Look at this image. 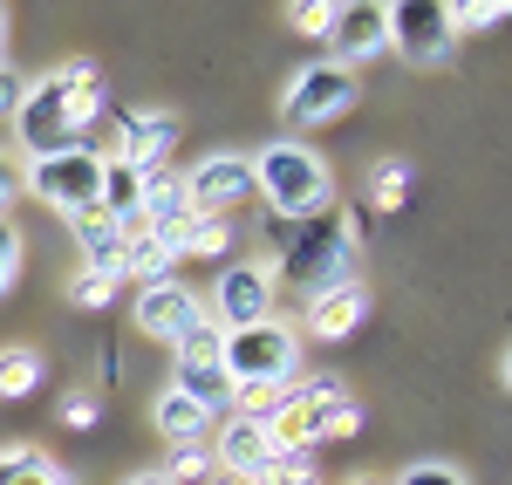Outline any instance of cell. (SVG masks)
Wrapping results in <instances>:
<instances>
[{"mask_svg": "<svg viewBox=\"0 0 512 485\" xmlns=\"http://www.w3.org/2000/svg\"><path fill=\"white\" fill-rule=\"evenodd\" d=\"M110 117V82L89 55H69L62 69L21 82V103H14V137L28 164L55 158V151H82V137Z\"/></svg>", "mask_w": 512, "mask_h": 485, "instance_id": "6da1fadb", "label": "cell"}, {"mask_svg": "<svg viewBox=\"0 0 512 485\" xmlns=\"http://www.w3.org/2000/svg\"><path fill=\"white\" fill-rule=\"evenodd\" d=\"M342 281H355V219L349 212H321V219L287 226L274 287H294L301 301H315V294H328Z\"/></svg>", "mask_w": 512, "mask_h": 485, "instance_id": "7a4b0ae2", "label": "cell"}, {"mask_svg": "<svg viewBox=\"0 0 512 485\" xmlns=\"http://www.w3.org/2000/svg\"><path fill=\"white\" fill-rule=\"evenodd\" d=\"M219 369H226L233 397L239 390L280 397V390H294V376H301V328L280 322V315H267V322H253V328H226Z\"/></svg>", "mask_w": 512, "mask_h": 485, "instance_id": "3957f363", "label": "cell"}, {"mask_svg": "<svg viewBox=\"0 0 512 485\" xmlns=\"http://www.w3.org/2000/svg\"><path fill=\"white\" fill-rule=\"evenodd\" d=\"M253 185L280 226H301V219H321L335 212V171L308 151V144H267L253 158Z\"/></svg>", "mask_w": 512, "mask_h": 485, "instance_id": "277c9868", "label": "cell"}, {"mask_svg": "<svg viewBox=\"0 0 512 485\" xmlns=\"http://www.w3.org/2000/svg\"><path fill=\"white\" fill-rule=\"evenodd\" d=\"M28 192H35L48 212L76 219L89 205L103 199V151L82 144V151H55V158H35L28 164Z\"/></svg>", "mask_w": 512, "mask_h": 485, "instance_id": "5b68a950", "label": "cell"}, {"mask_svg": "<svg viewBox=\"0 0 512 485\" xmlns=\"http://www.w3.org/2000/svg\"><path fill=\"white\" fill-rule=\"evenodd\" d=\"M355 96H362V82L321 55V62H308V69H294V76H287L280 117L294 123V130H315V123H335V117H342V110L355 103Z\"/></svg>", "mask_w": 512, "mask_h": 485, "instance_id": "8992f818", "label": "cell"}, {"mask_svg": "<svg viewBox=\"0 0 512 485\" xmlns=\"http://www.w3.org/2000/svg\"><path fill=\"white\" fill-rule=\"evenodd\" d=\"M246 199H260V185H253V158H239V151H219L185 171V205L198 219H233Z\"/></svg>", "mask_w": 512, "mask_h": 485, "instance_id": "52a82bcc", "label": "cell"}, {"mask_svg": "<svg viewBox=\"0 0 512 485\" xmlns=\"http://www.w3.org/2000/svg\"><path fill=\"white\" fill-rule=\"evenodd\" d=\"M390 48L403 62H417V69H437V62H451V14H444V0H396L390 7Z\"/></svg>", "mask_w": 512, "mask_h": 485, "instance_id": "ba28073f", "label": "cell"}, {"mask_svg": "<svg viewBox=\"0 0 512 485\" xmlns=\"http://www.w3.org/2000/svg\"><path fill=\"white\" fill-rule=\"evenodd\" d=\"M130 322H137V335H151V342H164V349H178V335H192V328L205 322V301L171 274V281H151V287L130 294Z\"/></svg>", "mask_w": 512, "mask_h": 485, "instance_id": "9c48e42d", "label": "cell"}, {"mask_svg": "<svg viewBox=\"0 0 512 485\" xmlns=\"http://www.w3.org/2000/svg\"><path fill=\"white\" fill-rule=\"evenodd\" d=\"M328 62L335 69H362V62H376V55H390V7H376V0H349V7H335V21H328Z\"/></svg>", "mask_w": 512, "mask_h": 485, "instance_id": "30bf717a", "label": "cell"}, {"mask_svg": "<svg viewBox=\"0 0 512 485\" xmlns=\"http://www.w3.org/2000/svg\"><path fill=\"white\" fill-rule=\"evenodd\" d=\"M171 144H178V117H164V110H117L110 103V151L103 158L130 164V171H158L171 158Z\"/></svg>", "mask_w": 512, "mask_h": 485, "instance_id": "8fae6325", "label": "cell"}, {"mask_svg": "<svg viewBox=\"0 0 512 485\" xmlns=\"http://www.w3.org/2000/svg\"><path fill=\"white\" fill-rule=\"evenodd\" d=\"M274 267H253V260H233L226 274H219V287H212V322L219 328H253V322H267L274 315Z\"/></svg>", "mask_w": 512, "mask_h": 485, "instance_id": "7c38bea8", "label": "cell"}, {"mask_svg": "<svg viewBox=\"0 0 512 485\" xmlns=\"http://www.w3.org/2000/svg\"><path fill=\"white\" fill-rule=\"evenodd\" d=\"M274 458V445H267V424L260 417H239V410H226V424H219V438H212V472H233V479L253 485V472Z\"/></svg>", "mask_w": 512, "mask_h": 485, "instance_id": "4fadbf2b", "label": "cell"}, {"mask_svg": "<svg viewBox=\"0 0 512 485\" xmlns=\"http://www.w3.org/2000/svg\"><path fill=\"white\" fill-rule=\"evenodd\" d=\"M185 219H192V205H185V178H178L171 164L144 171V192H137V226H144V233H158V240H171Z\"/></svg>", "mask_w": 512, "mask_h": 485, "instance_id": "5bb4252c", "label": "cell"}, {"mask_svg": "<svg viewBox=\"0 0 512 485\" xmlns=\"http://www.w3.org/2000/svg\"><path fill=\"white\" fill-rule=\"evenodd\" d=\"M308 335H321V342H342V335H355V328L369 322V287L362 281H342V287H328V294H315L308 301Z\"/></svg>", "mask_w": 512, "mask_h": 485, "instance_id": "9a60e30c", "label": "cell"}, {"mask_svg": "<svg viewBox=\"0 0 512 485\" xmlns=\"http://www.w3.org/2000/svg\"><path fill=\"white\" fill-rule=\"evenodd\" d=\"M69 233H76L82 267H89V274H110V281H123V226L103 212V205L76 212V219H69Z\"/></svg>", "mask_w": 512, "mask_h": 485, "instance_id": "2e32d148", "label": "cell"}, {"mask_svg": "<svg viewBox=\"0 0 512 485\" xmlns=\"http://www.w3.org/2000/svg\"><path fill=\"white\" fill-rule=\"evenodd\" d=\"M151 424H158V438H171V445H205V438H212V417H205L185 390H158Z\"/></svg>", "mask_w": 512, "mask_h": 485, "instance_id": "e0dca14e", "label": "cell"}, {"mask_svg": "<svg viewBox=\"0 0 512 485\" xmlns=\"http://www.w3.org/2000/svg\"><path fill=\"white\" fill-rule=\"evenodd\" d=\"M171 267H178V253H171V240H158V233H144V226H130V233H123V274H137V287L171 281Z\"/></svg>", "mask_w": 512, "mask_h": 485, "instance_id": "ac0fdd59", "label": "cell"}, {"mask_svg": "<svg viewBox=\"0 0 512 485\" xmlns=\"http://www.w3.org/2000/svg\"><path fill=\"white\" fill-rule=\"evenodd\" d=\"M0 485H76L41 445H0Z\"/></svg>", "mask_w": 512, "mask_h": 485, "instance_id": "d6986e66", "label": "cell"}, {"mask_svg": "<svg viewBox=\"0 0 512 485\" xmlns=\"http://www.w3.org/2000/svg\"><path fill=\"white\" fill-rule=\"evenodd\" d=\"M171 253L178 260H226L233 253V219H185L178 233H171Z\"/></svg>", "mask_w": 512, "mask_h": 485, "instance_id": "ffe728a7", "label": "cell"}, {"mask_svg": "<svg viewBox=\"0 0 512 485\" xmlns=\"http://www.w3.org/2000/svg\"><path fill=\"white\" fill-rule=\"evenodd\" d=\"M171 390H185V397H192L205 417H226V410H233V383H226V369H219V363H198V369L178 363Z\"/></svg>", "mask_w": 512, "mask_h": 485, "instance_id": "44dd1931", "label": "cell"}, {"mask_svg": "<svg viewBox=\"0 0 512 485\" xmlns=\"http://www.w3.org/2000/svg\"><path fill=\"white\" fill-rule=\"evenodd\" d=\"M137 192H144V171H130V164H117V158H103V212L117 219L123 233L137 226Z\"/></svg>", "mask_w": 512, "mask_h": 485, "instance_id": "7402d4cb", "label": "cell"}, {"mask_svg": "<svg viewBox=\"0 0 512 485\" xmlns=\"http://www.w3.org/2000/svg\"><path fill=\"white\" fill-rule=\"evenodd\" d=\"M35 390H41V356L35 349H0V397L21 404V397H35Z\"/></svg>", "mask_w": 512, "mask_h": 485, "instance_id": "603a6c76", "label": "cell"}, {"mask_svg": "<svg viewBox=\"0 0 512 485\" xmlns=\"http://www.w3.org/2000/svg\"><path fill=\"white\" fill-rule=\"evenodd\" d=\"M403 199H410V164L383 158L369 171V205H376V212H403Z\"/></svg>", "mask_w": 512, "mask_h": 485, "instance_id": "cb8c5ba5", "label": "cell"}, {"mask_svg": "<svg viewBox=\"0 0 512 485\" xmlns=\"http://www.w3.org/2000/svg\"><path fill=\"white\" fill-rule=\"evenodd\" d=\"M253 485H321V479H315V458H308V451H274V458L253 472Z\"/></svg>", "mask_w": 512, "mask_h": 485, "instance_id": "d4e9b609", "label": "cell"}, {"mask_svg": "<svg viewBox=\"0 0 512 485\" xmlns=\"http://www.w3.org/2000/svg\"><path fill=\"white\" fill-rule=\"evenodd\" d=\"M444 14H451V35H478L506 21V0H444Z\"/></svg>", "mask_w": 512, "mask_h": 485, "instance_id": "484cf974", "label": "cell"}, {"mask_svg": "<svg viewBox=\"0 0 512 485\" xmlns=\"http://www.w3.org/2000/svg\"><path fill=\"white\" fill-rule=\"evenodd\" d=\"M219 342H226V328H219L212 315H205V322H198L192 335H178V363H185V369H198V363H219Z\"/></svg>", "mask_w": 512, "mask_h": 485, "instance_id": "4316f807", "label": "cell"}, {"mask_svg": "<svg viewBox=\"0 0 512 485\" xmlns=\"http://www.w3.org/2000/svg\"><path fill=\"white\" fill-rule=\"evenodd\" d=\"M164 479H171V485H205V479H212V458H205V445H178V458L164 465Z\"/></svg>", "mask_w": 512, "mask_h": 485, "instance_id": "83f0119b", "label": "cell"}, {"mask_svg": "<svg viewBox=\"0 0 512 485\" xmlns=\"http://www.w3.org/2000/svg\"><path fill=\"white\" fill-rule=\"evenodd\" d=\"M69 301H76V308H110V301H117V281H110V274H89V267H82L76 281H69Z\"/></svg>", "mask_w": 512, "mask_h": 485, "instance_id": "f1b7e54d", "label": "cell"}, {"mask_svg": "<svg viewBox=\"0 0 512 485\" xmlns=\"http://www.w3.org/2000/svg\"><path fill=\"white\" fill-rule=\"evenodd\" d=\"M355 431H362V404H355V397L321 410V445H328V438H355Z\"/></svg>", "mask_w": 512, "mask_h": 485, "instance_id": "f546056e", "label": "cell"}, {"mask_svg": "<svg viewBox=\"0 0 512 485\" xmlns=\"http://www.w3.org/2000/svg\"><path fill=\"white\" fill-rule=\"evenodd\" d=\"M287 21H294L301 35H328V21H335V0H294V7H287Z\"/></svg>", "mask_w": 512, "mask_h": 485, "instance_id": "4dcf8cb0", "label": "cell"}, {"mask_svg": "<svg viewBox=\"0 0 512 485\" xmlns=\"http://www.w3.org/2000/svg\"><path fill=\"white\" fill-rule=\"evenodd\" d=\"M396 485H472L458 465H437V458H424V465H410V472H396Z\"/></svg>", "mask_w": 512, "mask_h": 485, "instance_id": "1f68e13d", "label": "cell"}, {"mask_svg": "<svg viewBox=\"0 0 512 485\" xmlns=\"http://www.w3.org/2000/svg\"><path fill=\"white\" fill-rule=\"evenodd\" d=\"M14 274H21V233H14V219H0V294L14 287Z\"/></svg>", "mask_w": 512, "mask_h": 485, "instance_id": "d6a6232c", "label": "cell"}, {"mask_svg": "<svg viewBox=\"0 0 512 485\" xmlns=\"http://www.w3.org/2000/svg\"><path fill=\"white\" fill-rule=\"evenodd\" d=\"M62 424H69V431H96V397H89V390L62 397Z\"/></svg>", "mask_w": 512, "mask_h": 485, "instance_id": "836d02e7", "label": "cell"}, {"mask_svg": "<svg viewBox=\"0 0 512 485\" xmlns=\"http://www.w3.org/2000/svg\"><path fill=\"white\" fill-rule=\"evenodd\" d=\"M14 199H21V171L0 158V219H7V205H14Z\"/></svg>", "mask_w": 512, "mask_h": 485, "instance_id": "e575fe53", "label": "cell"}, {"mask_svg": "<svg viewBox=\"0 0 512 485\" xmlns=\"http://www.w3.org/2000/svg\"><path fill=\"white\" fill-rule=\"evenodd\" d=\"M14 103H21V76L0 69V117H14Z\"/></svg>", "mask_w": 512, "mask_h": 485, "instance_id": "d590c367", "label": "cell"}, {"mask_svg": "<svg viewBox=\"0 0 512 485\" xmlns=\"http://www.w3.org/2000/svg\"><path fill=\"white\" fill-rule=\"evenodd\" d=\"M123 485H171V479H164V472H130Z\"/></svg>", "mask_w": 512, "mask_h": 485, "instance_id": "8d00e7d4", "label": "cell"}, {"mask_svg": "<svg viewBox=\"0 0 512 485\" xmlns=\"http://www.w3.org/2000/svg\"><path fill=\"white\" fill-rule=\"evenodd\" d=\"M0 69H7V7H0Z\"/></svg>", "mask_w": 512, "mask_h": 485, "instance_id": "74e56055", "label": "cell"}, {"mask_svg": "<svg viewBox=\"0 0 512 485\" xmlns=\"http://www.w3.org/2000/svg\"><path fill=\"white\" fill-rule=\"evenodd\" d=\"M205 485H246V479H233V472H212V479H205Z\"/></svg>", "mask_w": 512, "mask_h": 485, "instance_id": "f35d334b", "label": "cell"}, {"mask_svg": "<svg viewBox=\"0 0 512 485\" xmlns=\"http://www.w3.org/2000/svg\"><path fill=\"white\" fill-rule=\"evenodd\" d=\"M362 485H376V479H362Z\"/></svg>", "mask_w": 512, "mask_h": 485, "instance_id": "ab89813d", "label": "cell"}]
</instances>
